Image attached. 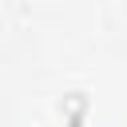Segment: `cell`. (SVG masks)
Masks as SVG:
<instances>
[{
    "mask_svg": "<svg viewBox=\"0 0 127 127\" xmlns=\"http://www.w3.org/2000/svg\"><path fill=\"white\" fill-rule=\"evenodd\" d=\"M67 127H79V115H71V123H67Z\"/></svg>",
    "mask_w": 127,
    "mask_h": 127,
    "instance_id": "1",
    "label": "cell"
}]
</instances>
